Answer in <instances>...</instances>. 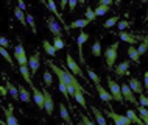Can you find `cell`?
Listing matches in <instances>:
<instances>
[{"label": "cell", "mask_w": 148, "mask_h": 125, "mask_svg": "<svg viewBox=\"0 0 148 125\" xmlns=\"http://www.w3.org/2000/svg\"><path fill=\"white\" fill-rule=\"evenodd\" d=\"M117 50H119V42L115 41L112 42L111 46H108V49L105 50V59H106V64L109 69L114 67V63L117 59Z\"/></svg>", "instance_id": "obj_1"}, {"label": "cell", "mask_w": 148, "mask_h": 125, "mask_svg": "<svg viewBox=\"0 0 148 125\" xmlns=\"http://www.w3.org/2000/svg\"><path fill=\"white\" fill-rule=\"evenodd\" d=\"M108 88H109V92L114 97V100H117V102H123L125 100L122 95V86L117 81H114L112 78H108Z\"/></svg>", "instance_id": "obj_2"}, {"label": "cell", "mask_w": 148, "mask_h": 125, "mask_svg": "<svg viewBox=\"0 0 148 125\" xmlns=\"http://www.w3.org/2000/svg\"><path fill=\"white\" fill-rule=\"evenodd\" d=\"M14 58L17 59L19 66H28V58H27V53H25V49L21 42L16 46L14 49Z\"/></svg>", "instance_id": "obj_3"}, {"label": "cell", "mask_w": 148, "mask_h": 125, "mask_svg": "<svg viewBox=\"0 0 148 125\" xmlns=\"http://www.w3.org/2000/svg\"><path fill=\"white\" fill-rule=\"evenodd\" d=\"M66 63H67V67L70 69V72H72L73 75H79L81 78H84V77H86V75H84V72L81 70V67L78 66V63L75 61L73 58H72V55H70V53H67V56H66Z\"/></svg>", "instance_id": "obj_4"}, {"label": "cell", "mask_w": 148, "mask_h": 125, "mask_svg": "<svg viewBox=\"0 0 148 125\" xmlns=\"http://www.w3.org/2000/svg\"><path fill=\"white\" fill-rule=\"evenodd\" d=\"M105 113H106L108 117L114 120V125H133V122H131L126 116H122V114L114 113V111H105Z\"/></svg>", "instance_id": "obj_5"}, {"label": "cell", "mask_w": 148, "mask_h": 125, "mask_svg": "<svg viewBox=\"0 0 148 125\" xmlns=\"http://www.w3.org/2000/svg\"><path fill=\"white\" fill-rule=\"evenodd\" d=\"M47 27H49V30L51 31V35H53L55 38H62L61 25H59V22H56L55 17H47Z\"/></svg>", "instance_id": "obj_6"}, {"label": "cell", "mask_w": 148, "mask_h": 125, "mask_svg": "<svg viewBox=\"0 0 148 125\" xmlns=\"http://www.w3.org/2000/svg\"><path fill=\"white\" fill-rule=\"evenodd\" d=\"M13 105H8L6 108H3V114H5V122H2V125H19L17 122V119L14 117V114H13Z\"/></svg>", "instance_id": "obj_7"}, {"label": "cell", "mask_w": 148, "mask_h": 125, "mask_svg": "<svg viewBox=\"0 0 148 125\" xmlns=\"http://www.w3.org/2000/svg\"><path fill=\"white\" fill-rule=\"evenodd\" d=\"M122 95H123V99H125L126 102L134 103V105H137V103H139V100H136L134 92L131 91V88L128 86V83H122ZM137 106H139V105H137Z\"/></svg>", "instance_id": "obj_8"}, {"label": "cell", "mask_w": 148, "mask_h": 125, "mask_svg": "<svg viewBox=\"0 0 148 125\" xmlns=\"http://www.w3.org/2000/svg\"><path fill=\"white\" fill-rule=\"evenodd\" d=\"M31 92H33V99H34V103L38 105V108L39 110H45V95H44V92H41L38 88H33Z\"/></svg>", "instance_id": "obj_9"}, {"label": "cell", "mask_w": 148, "mask_h": 125, "mask_svg": "<svg viewBox=\"0 0 148 125\" xmlns=\"http://www.w3.org/2000/svg\"><path fill=\"white\" fill-rule=\"evenodd\" d=\"M87 39H89V35L84 33V30H81V33H79L78 39H77V44H78V53H79V61L81 64H84V55H83V44H84Z\"/></svg>", "instance_id": "obj_10"}, {"label": "cell", "mask_w": 148, "mask_h": 125, "mask_svg": "<svg viewBox=\"0 0 148 125\" xmlns=\"http://www.w3.org/2000/svg\"><path fill=\"white\" fill-rule=\"evenodd\" d=\"M39 64H41V56H39V53H33L28 58V67H30V70H31V74H36L39 69Z\"/></svg>", "instance_id": "obj_11"}, {"label": "cell", "mask_w": 148, "mask_h": 125, "mask_svg": "<svg viewBox=\"0 0 148 125\" xmlns=\"http://www.w3.org/2000/svg\"><path fill=\"white\" fill-rule=\"evenodd\" d=\"M42 92H44V95H45V111H47V114H49V116H51V114H53V110H55L53 97H51V94L47 91V88Z\"/></svg>", "instance_id": "obj_12"}, {"label": "cell", "mask_w": 148, "mask_h": 125, "mask_svg": "<svg viewBox=\"0 0 148 125\" xmlns=\"http://www.w3.org/2000/svg\"><path fill=\"white\" fill-rule=\"evenodd\" d=\"M19 70H21V75H22V78L25 80L27 83H28V86L33 89L34 88V84H33V80H31V70H30V67L28 66H19Z\"/></svg>", "instance_id": "obj_13"}, {"label": "cell", "mask_w": 148, "mask_h": 125, "mask_svg": "<svg viewBox=\"0 0 148 125\" xmlns=\"http://www.w3.org/2000/svg\"><path fill=\"white\" fill-rule=\"evenodd\" d=\"M130 64H131V61H130V59H126V61H122V63H120L117 67H114V72H115V75H119V77L128 75V69H130Z\"/></svg>", "instance_id": "obj_14"}, {"label": "cell", "mask_w": 148, "mask_h": 125, "mask_svg": "<svg viewBox=\"0 0 148 125\" xmlns=\"http://www.w3.org/2000/svg\"><path fill=\"white\" fill-rule=\"evenodd\" d=\"M128 86L131 88V91L134 92V94H143V86H142V83L139 81L137 78H130V81H128Z\"/></svg>", "instance_id": "obj_15"}, {"label": "cell", "mask_w": 148, "mask_h": 125, "mask_svg": "<svg viewBox=\"0 0 148 125\" xmlns=\"http://www.w3.org/2000/svg\"><path fill=\"white\" fill-rule=\"evenodd\" d=\"M97 92H98L100 99H101L105 103H109L111 100H114V97L111 95V92H109V91H106L105 88L101 86V84H97Z\"/></svg>", "instance_id": "obj_16"}, {"label": "cell", "mask_w": 148, "mask_h": 125, "mask_svg": "<svg viewBox=\"0 0 148 125\" xmlns=\"http://www.w3.org/2000/svg\"><path fill=\"white\" fill-rule=\"evenodd\" d=\"M19 95H21V100L22 102H25V103H30L31 102V94H30V91L27 89L25 86H22V84H19Z\"/></svg>", "instance_id": "obj_17"}, {"label": "cell", "mask_w": 148, "mask_h": 125, "mask_svg": "<svg viewBox=\"0 0 148 125\" xmlns=\"http://www.w3.org/2000/svg\"><path fill=\"white\" fill-rule=\"evenodd\" d=\"M117 36H119L120 39H122V41H125V42H130L131 46L137 42V36H133V35L126 33V31H119V33H117Z\"/></svg>", "instance_id": "obj_18"}, {"label": "cell", "mask_w": 148, "mask_h": 125, "mask_svg": "<svg viewBox=\"0 0 148 125\" xmlns=\"http://www.w3.org/2000/svg\"><path fill=\"white\" fill-rule=\"evenodd\" d=\"M89 21H87V19H78V21H73L70 23V25H67V28H69V30H73V28H84V27H87L89 25Z\"/></svg>", "instance_id": "obj_19"}, {"label": "cell", "mask_w": 148, "mask_h": 125, "mask_svg": "<svg viewBox=\"0 0 148 125\" xmlns=\"http://www.w3.org/2000/svg\"><path fill=\"white\" fill-rule=\"evenodd\" d=\"M90 110H92V113H94L95 120H97V124H98V125H106V119H105V116H103V113L100 111L97 106H92Z\"/></svg>", "instance_id": "obj_20"}, {"label": "cell", "mask_w": 148, "mask_h": 125, "mask_svg": "<svg viewBox=\"0 0 148 125\" xmlns=\"http://www.w3.org/2000/svg\"><path fill=\"white\" fill-rule=\"evenodd\" d=\"M59 113H61V117L66 120L69 125H72V117H70V114H69V110H67V106L64 103H59Z\"/></svg>", "instance_id": "obj_21"}, {"label": "cell", "mask_w": 148, "mask_h": 125, "mask_svg": "<svg viewBox=\"0 0 148 125\" xmlns=\"http://www.w3.org/2000/svg\"><path fill=\"white\" fill-rule=\"evenodd\" d=\"M126 117L130 119L133 124H136V125H145L140 117H137V114L134 113V110H128V111H126Z\"/></svg>", "instance_id": "obj_22"}, {"label": "cell", "mask_w": 148, "mask_h": 125, "mask_svg": "<svg viewBox=\"0 0 148 125\" xmlns=\"http://www.w3.org/2000/svg\"><path fill=\"white\" fill-rule=\"evenodd\" d=\"M128 56H130V59L134 61V63H139V59H140V55H139V52H137V49H136L134 46L128 47Z\"/></svg>", "instance_id": "obj_23"}, {"label": "cell", "mask_w": 148, "mask_h": 125, "mask_svg": "<svg viewBox=\"0 0 148 125\" xmlns=\"http://www.w3.org/2000/svg\"><path fill=\"white\" fill-rule=\"evenodd\" d=\"M6 88H8V92L11 94V97L14 100H21V95H19V88L14 86V84H11L10 81H6Z\"/></svg>", "instance_id": "obj_24"}, {"label": "cell", "mask_w": 148, "mask_h": 125, "mask_svg": "<svg viewBox=\"0 0 148 125\" xmlns=\"http://www.w3.org/2000/svg\"><path fill=\"white\" fill-rule=\"evenodd\" d=\"M14 16H16V19H17V21L22 23V25H27V14L23 13V11H22L19 6L14 8Z\"/></svg>", "instance_id": "obj_25"}, {"label": "cell", "mask_w": 148, "mask_h": 125, "mask_svg": "<svg viewBox=\"0 0 148 125\" xmlns=\"http://www.w3.org/2000/svg\"><path fill=\"white\" fill-rule=\"evenodd\" d=\"M42 47H44V50H45L50 56H55V55H56V49H55V46H51L49 41H44V42H42Z\"/></svg>", "instance_id": "obj_26"}, {"label": "cell", "mask_w": 148, "mask_h": 125, "mask_svg": "<svg viewBox=\"0 0 148 125\" xmlns=\"http://www.w3.org/2000/svg\"><path fill=\"white\" fill-rule=\"evenodd\" d=\"M92 55L97 56V58L101 55V41H100V39H97V41L94 42V46H92Z\"/></svg>", "instance_id": "obj_27"}, {"label": "cell", "mask_w": 148, "mask_h": 125, "mask_svg": "<svg viewBox=\"0 0 148 125\" xmlns=\"http://www.w3.org/2000/svg\"><path fill=\"white\" fill-rule=\"evenodd\" d=\"M73 99L78 102V105H81V106H84L86 108V100H84V94H83L81 91H75V94H73Z\"/></svg>", "instance_id": "obj_28"}, {"label": "cell", "mask_w": 148, "mask_h": 125, "mask_svg": "<svg viewBox=\"0 0 148 125\" xmlns=\"http://www.w3.org/2000/svg\"><path fill=\"white\" fill-rule=\"evenodd\" d=\"M95 17H97V14H95V10H92L90 6L86 8V13H84V19H87L89 22H94Z\"/></svg>", "instance_id": "obj_29"}, {"label": "cell", "mask_w": 148, "mask_h": 125, "mask_svg": "<svg viewBox=\"0 0 148 125\" xmlns=\"http://www.w3.org/2000/svg\"><path fill=\"white\" fill-rule=\"evenodd\" d=\"M58 88H59V91H61L62 92V95H64V97H66L67 100H69V88H67V84L66 83H62V81H59V84H58ZM69 102L72 103V100H69Z\"/></svg>", "instance_id": "obj_30"}, {"label": "cell", "mask_w": 148, "mask_h": 125, "mask_svg": "<svg viewBox=\"0 0 148 125\" xmlns=\"http://www.w3.org/2000/svg\"><path fill=\"white\" fill-rule=\"evenodd\" d=\"M47 6L50 8L51 10V13H53L55 16H56V17H59V21L62 22V17H61V13H59V11L56 10V5H55V2H51V0H49V2H47Z\"/></svg>", "instance_id": "obj_31"}, {"label": "cell", "mask_w": 148, "mask_h": 125, "mask_svg": "<svg viewBox=\"0 0 148 125\" xmlns=\"http://www.w3.org/2000/svg\"><path fill=\"white\" fill-rule=\"evenodd\" d=\"M119 22H120L119 16H114V17H109V19L105 22V27H106V28H111V27H114L115 23H119Z\"/></svg>", "instance_id": "obj_32"}, {"label": "cell", "mask_w": 148, "mask_h": 125, "mask_svg": "<svg viewBox=\"0 0 148 125\" xmlns=\"http://www.w3.org/2000/svg\"><path fill=\"white\" fill-rule=\"evenodd\" d=\"M137 113H139V116H140L142 120H147L148 119V108H143V106L139 105V106H137Z\"/></svg>", "instance_id": "obj_33"}, {"label": "cell", "mask_w": 148, "mask_h": 125, "mask_svg": "<svg viewBox=\"0 0 148 125\" xmlns=\"http://www.w3.org/2000/svg\"><path fill=\"white\" fill-rule=\"evenodd\" d=\"M87 75H89V78H90L95 84H100V75H97L92 69H87Z\"/></svg>", "instance_id": "obj_34"}, {"label": "cell", "mask_w": 148, "mask_h": 125, "mask_svg": "<svg viewBox=\"0 0 148 125\" xmlns=\"http://www.w3.org/2000/svg\"><path fill=\"white\" fill-rule=\"evenodd\" d=\"M108 11H109V6H105V5H98L97 10H95V14L97 16H105Z\"/></svg>", "instance_id": "obj_35"}, {"label": "cell", "mask_w": 148, "mask_h": 125, "mask_svg": "<svg viewBox=\"0 0 148 125\" xmlns=\"http://www.w3.org/2000/svg\"><path fill=\"white\" fill-rule=\"evenodd\" d=\"M44 81L47 83V86H51V83H53V75H51V72H49V70L44 72Z\"/></svg>", "instance_id": "obj_36"}, {"label": "cell", "mask_w": 148, "mask_h": 125, "mask_svg": "<svg viewBox=\"0 0 148 125\" xmlns=\"http://www.w3.org/2000/svg\"><path fill=\"white\" fill-rule=\"evenodd\" d=\"M27 23L31 27V30H33V33H36L38 31V28H36V23H34V19H33V16L31 14H27Z\"/></svg>", "instance_id": "obj_37"}, {"label": "cell", "mask_w": 148, "mask_h": 125, "mask_svg": "<svg viewBox=\"0 0 148 125\" xmlns=\"http://www.w3.org/2000/svg\"><path fill=\"white\" fill-rule=\"evenodd\" d=\"M0 52H2V55H3V58H5V59H6V61H8V63H10V66H11V67H13V66H14V63H13V58H11V55H10V53H8V50H6V49H0Z\"/></svg>", "instance_id": "obj_38"}, {"label": "cell", "mask_w": 148, "mask_h": 125, "mask_svg": "<svg viewBox=\"0 0 148 125\" xmlns=\"http://www.w3.org/2000/svg\"><path fill=\"white\" fill-rule=\"evenodd\" d=\"M53 46H55V49H56V50L64 49V41H62V38H55V39H53Z\"/></svg>", "instance_id": "obj_39"}, {"label": "cell", "mask_w": 148, "mask_h": 125, "mask_svg": "<svg viewBox=\"0 0 148 125\" xmlns=\"http://www.w3.org/2000/svg\"><path fill=\"white\" fill-rule=\"evenodd\" d=\"M139 105L140 106H143V108H148V97L145 94H140L139 95Z\"/></svg>", "instance_id": "obj_40"}, {"label": "cell", "mask_w": 148, "mask_h": 125, "mask_svg": "<svg viewBox=\"0 0 148 125\" xmlns=\"http://www.w3.org/2000/svg\"><path fill=\"white\" fill-rule=\"evenodd\" d=\"M147 50H148V46H147L145 42H140V46H139V49H137L139 55H143V53H147Z\"/></svg>", "instance_id": "obj_41"}, {"label": "cell", "mask_w": 148, "mask_h": 125, "mask_svg": "<svg viewBox=\"0 0 148 125\" xmlns=\"http://www.w3.org/2000/svg\"><path fill=\"white\" fill-rule=\"evenodd\" d=\"M81 124H83V125H97L95 122H92V120L87 117V116H83V117H81Z\"/></svg>", "instance_id": "obj_42"}, {"label": "cell", "mask_w": 148, "mask_h": 125, "mask_svg": "<svg viewBox=\"0 0 148 125\" xmlns=\"http://www.w3.org/2000/svg\"><path fill=\"white\" fill-rule=\"evenodd\" d=\"M117 27H119V30H120V31H123L125 28H128V27H130V22H126V21H120Z\"/></svg>", "instance_id": "obj_43"}, {"label": "cell", "mask_w": 148, "mask_h": 125, "mask_svg": "<svg viewBox=\"0 0 148 125\" xmlns=\"http://www.w3.org/2000/svg\"><path fill=\"white\" fill-rule=\"evenodd\" d=\"M0 42H2V49H8V47H10V41H8V39L5 38V36H2Z\"/></svg>", "instance_id": "obj_44"}, {"label": "cell", "mask_w": 148, "mask_h": 125, "mask_svg": "<svg viewBox=\"0 0 148 125\" xmlns=\"http://www.w3.org/2000/svg\"><path fill=\"white\" fill-rule=\"evenodd\" d=\"M143 84H145V89H147V97H148V70L143 74Z\"/></svg>", "instance_id": "obj_45"}, {"label": "cell", "mask_w": 148, "mask_h": 125, "mask_svg": "<svg viewBox=\"0 0 148 125\" xmlns=\"http://www.w3.org/2000/svg\"><path fill=\"white\" fill-rule=\"evenodd\" d=\"M77 3H78L77 0H72V2H69V10H70V13L75 10V8H77Z\"/></svg>", "instance_id": "obj_46"}, {"label": "cell", "mask_w": 148, "mask_h": 125, "mask_svg": "<svg viewBox=\"0 0 148 125\" xmlns=\"http://www.w3.org/2000/svg\"><path fill=\"white\" fill-rule=\"evenodd\" d=\"M98 5H105V6H111L112 5V0H100Z\"/></svg>", "instance_id": "obj_47"}, {"label": "cell", "mask_w": 148, "mask_h": 125, "mask_svg": "<svg viewBox=\"0 0 148 125\" xmlns=\"http://www.w3.org/2000/svg\"><path fill=\"white\" fill-rule=\"evenodd\" d=\"M17 6H19V8H21V10H22V11H25V10H27V5H25V3H23V2H22V0H19V3H17Z\"/></svg>", "instance_id": "obj_48"}, {"label": "cell", "mask_w": 148, "mask_h": 125, "mask_svg": "<svg viewBox=\"0 0 148 125\" xmlns=\"http://www.w3.org/2000/svg\"><path fill=\"white\" fill-rule=\"evenodd\" d=\"M137 41H142V42H145L147 46H148V36H145V38H140V36H137Z\"/></svg>", "instance_id": "obj_49"}, {"label": "cell", "mask_w": 148, "mask_h": 125, "mask_svg": "<svg viewBox=\"0 0 148 125\" xmlns=\"http://www.w3.org/2000/svg\"><path fill=\"white\" fill-rule=\"evenodd\" d=\"M0 92H2L3 97H6V94H8V88H6V86H5V88H2V89H0Z\"/></svg>", "instance_id": "obj_50"}, {"label": "cell", "mask_w": 148, "mask_h": 125, "mask_svg": "<svg viewBox=\"0 0 148 125\" xmlns=\"http://www.w3.org/2000/svg\"><path fill=\"white\" fill-rule=\"evenodd\" d=\"M59 5H61V8H66V6H69V2H66V0H62V2L59 3Z\"/></svg>", "instance_id": "obj_51"}, {"label": "cell", "mask_w": 148, "mask_h": 125, "mask_svg": "<svg viewBox=\"0 0 148 125\" xmlns=\"http://www.w3.org/2000/svg\"><path fill=\"white\" fill-rule=\"evenodd\" d=\"M143 124H145V125H148V119H147V120H143Z\"/></svg>", "instance_id": "obj_52"}, {"label": "cell", "mask_w": 148, "mask_h": 125, "mask_svg": "<svg viewBox=\"0 0 148 125\" xmlns=\"http://www.w3.org/2000/svg\"><path fill=\"white\" fill-rule=\"evenodd\" d=\"M147 19H148V13H147Z\"/></svg>", "instance_id": "obj_53"}]
</instances>
